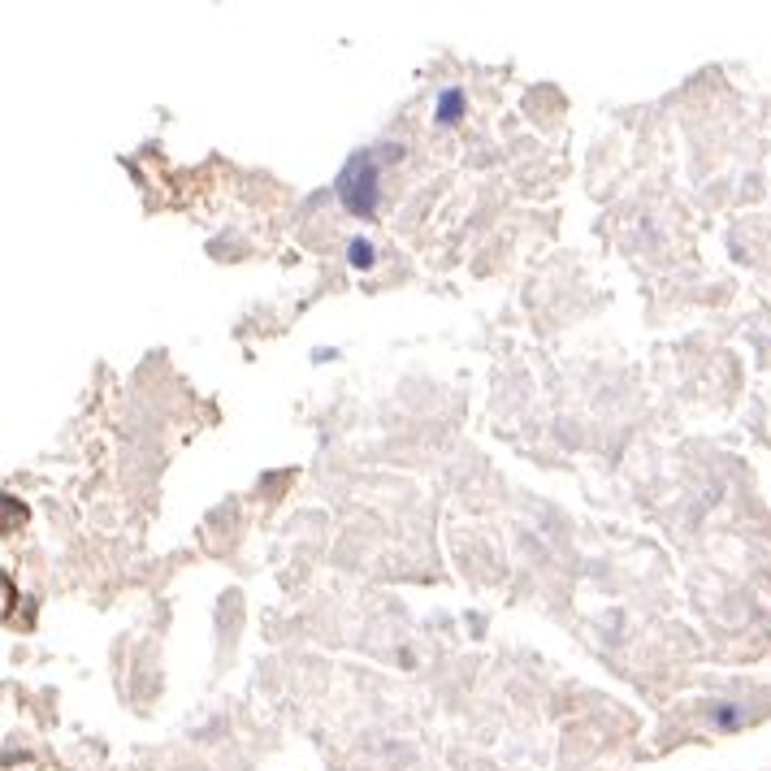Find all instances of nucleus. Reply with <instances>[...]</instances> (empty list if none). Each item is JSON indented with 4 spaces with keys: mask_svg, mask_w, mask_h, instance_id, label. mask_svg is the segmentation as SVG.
Wrapping results in <instances>:
<instances>
[{
    "mask_svg": "<svg viewBox=\"0 0 771 771\" xmlns=\"http://www.w3.org/2000/svg\"><path fill=\"white\" fill-rule=\"evenodd\" d=\"M377 178H382V165H377V152H356L338 174V200H343L347 213L356 217H373L377 213Z\"/></svg>",
    "mask_w": 771,
    "mask_h": 771,
    "instance_id": "nucleus-1",
    "label": "nucleus"
},
{
    "mask_svg": "<svg viewBox=\"0 0 771 771\" xmlns=\"http://www.w3.org/2000/svg\"><path fill=\"white\" fill-rule=\"evenodd\" d=\"M460 113H464V91L460 87H447L438 96V109H434V122H442V126H455L460 122Z\"/></svg>",
    "mask_w": 771,
    "mask_h": 771,
    "instance_id": "nucleus-2",
    "label": "nucleus"
},
{
    "mask_svg": "<svg viewBox=\"0 0 771 771\" xmlns=\"http://www.w3.org/2000/svg\"><path fill=\"white\" fill-rule=\"evenodd\" d=\"M347 260H351V269H373V260H377V247L369 243V239H351L347 243Z\"/></svg>",
    "mask_w": 771,
    "mask_h": 771,
    "instance_id": "nucleus-3",
    "label": "nucleus"
}]
</instances>
